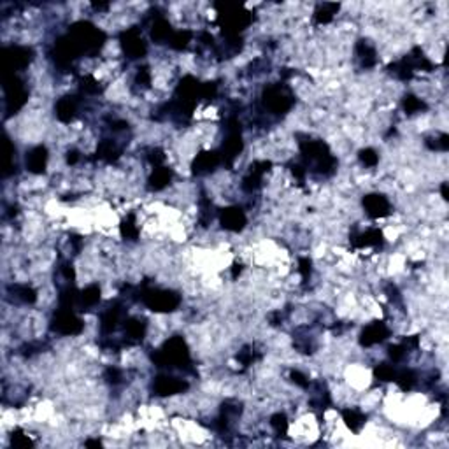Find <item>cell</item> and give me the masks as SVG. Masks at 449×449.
Segmentation results:
<instances>
[{
  "label": "cell",
  "mask_w": 449,
  "mask_h": 449,
  "mask_svg": "<svg viewBox=\"0 0 449 449\" xmlns=\"http://www.w3.org/2000/svg\"><path fill=\"white\" fill-rule=\"evenodd\" d=\"M220 223L224 230L229 232H242L248 224V218L246 213L237 205H230L220 211Z\"/></svg>",
  "instance_id": "1"
},
{
  "label": "cell",
  "mask_w": 449,
  "mask_h": 449,
  "mask_svg": "<svg viewBox=\"0 0 449 449\" xmlns=\"http://www.w3.org/2000/svg\"><path fill=\"white\" fill-rule=\"evenodd\" d=\"M48 163H50V152H48V147L43 146V144L34 146L27 152L25 165H27V171L30 172L32 176H43L48 169Z\"/></svg>",
  "instance_id": "2"
},
{
  "label": "cell",
  "mask_w": 449,
  "mask_h": 449,
  "mask_svg": "<svg viewBox=\"0 0 449 449\" xmlns=\"http://www.w3.org/2000/svg\"><path fill=\"white\" fill-rule=\"evenodd\" d=\"M364 204L365 214L374 220H379V218H386L391 214V204L388 200V197H384L383 194H367L362 200Z\"/></svg>",
  "instance_id": "3"
},
{
  "label": "cell",
  "mask_w": 449,
  "mask_h": 449,
  "mask_svg": "<svg viewBox=\"0 0 449 449\" xmlns=\"http://www.w3.org/2000/svg\"><path fill=\"white\" fill-rule=\"evenodd\" d=\"M188 381L179 379L174 376H158L153 381V391L158 397H172L182 393L185 390H188Z\"/></svg>",
  "instance_id": "4"
},
{
  "label": "cell",
  "mask_w": 449,
  "mask_h": 449,
  "mask_svg": "<svg viewBox=\"0 0 449 449\" xmlns=\"http://www.w3.org/2000/svg\"><path fill=\"white\" fill-rule=\"evenodd\" d=\"M390 328L384 322H372L368 323L367 326L364 328L360 335V344L364 348H372V346L383 344L386 341L388 337H390Z\"/></svg>",
  "instance_id": "5"
},
{
  "label": "cell",
  "mask_w": 449,
  "mask_h": 449,
  "mask_svg": "<svg viewBox=\"0 0 449 449\" xmlns=\"http://www.w3.org/2000/svg\"><path fill=\"white\" fill-rule=\"evenodd\" d=\"M342 421H344V425L348 426L351 432L358 434L365 426V423H367V416H365L362 410H358L357 407H346V409L342 410Z\"/></svg>",
  "instance_id": "6"
},
{
  "label": "cell",
  "mask_w": 449,
  "mask_h": 449,
  "mask_svg": "<svg viewBox=\"0 0 449 449\" xmlns=\"http://www.w3.org/2000/svg\"><path fill=\"white\" fill-rule=\"evenodd\" d=\"M404 111H406L407 116H413V114H421L423 111H426V102L423 98L416 97V95H406L402 98Z\"/></svg>",
  "instance_id": "7"
},
{
  "label": "cell",
  "mask_w": 449,
  "mask_h": 449,
  "mask_svg": "<svg viewBox=\"0 0 449 449\" xmlns=\"http://www.w3.org/2000/svg\"><path fill=\"white\" fill-rule=\"evenodd\" d=\"M358 162L367 169H376L379 165V153L376 149H372V147H365L358 153Z\"/></svg>",
  "instance_id": "8"
}]
</instances>
